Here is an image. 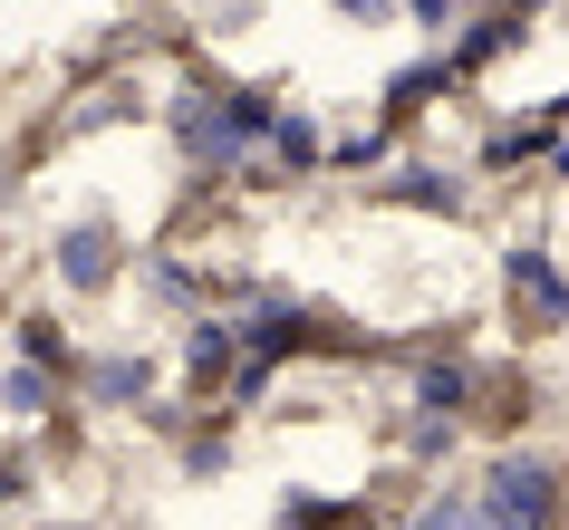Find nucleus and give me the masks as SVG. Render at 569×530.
<instances>
[{"label": "nucleus", "instance_id": "obj_13", "mask_svg": "<svg viewBox=\"0 0 569 530\" xmlns=\"http://www.w3.org/2000/svg\"><path fill=\"white\" fill-rule=\"evenodd\" d=\"M473 10H482V0H396V20H406V30L425 39V49H445V39L463 30Z\"/></svg>", "mask_w": 569, "mask_h": 530}, {"label": "nucleus", "instance_id": "obj_11", "mask_svg": "<svg viewBox=\"0 0 569 530\" xmlns=\"http://www.w3.org/2000/svg\"><path fill=\"white\" fill-rule=\"evenodd\" d=\"M0 414H10V424H59V414H68V386L49 377V367L0 357Z\"/></svg>", "mask_w": 569, "mask_h": 530}, {"label": "nucleus", "instance_id": "obj_7", "mask_svg": "<svg viewBox=\"0 0 569 530\" xmlns=\"http://www.w3.org/2000/svg\"><path fill=\"white\" fill-rule=\"evenodd\" d=\"M329 174V117L309 97H280V117L261 136V164H251V193H309Z\"/></svg>", "mask_w": 569, "mask_h": 530}, {"label": "nucleus", "instance_id": "obj_15", "mask_svg": "<svg viewBox=\"0 0 569 530\" xmlns=\"http://www.w3.org/2000/svg\"><path fill=\"white\" fill-rule=\"evenodd\" d=\"M540 183L569 193V126H550V146H540Z\"/></svg>", "mask_w": 569, "mask_h": 530}, {"label": "nucleus", "instance_id": "obj_6", "mask_svg": "<svg viewBox=\"0 0 569 530\" xmlns=\"http://www.w3.org/2000/svg\"><path fill=\"white\" fill-rule=\"evenodd\" d=\"M531 39H540V20H531V10H511V0H482V10L445 39V49H435V59H445V78H453V88L473 97V88H492V78H502V68L521 59V49H531Z\"/></svg>", "mask_w": 569, "mask_h": 530}, {"label": "nucleus", "instance_id": "obj_10", "mask_svg": "<svg viewBox=\"0 0 569 530\" xmlns=\"http://www.w3.org/2000/svg\"><path fill=\"white\" fill-rule=\"evenodd\" d=\"M78 348H88V338H78L59 309H20V319H10V357H20V367H49L59 386H68V367H78Z\"/></svg>", "mask_w": 569, "mask_h": 530}, {"label": "nucleus", "instance_id": "obj_3", "mask_svg": "<svg viewBox=\"0 0 569 530\" xmlns=\"http://www.w3.org/2000/svg\"><path fill=\"white\" fill-rule=\"evenodd\" d=\"M492 309H502L511 348H560L569 338V251L550 241V222H521L492 251Z\"/></svg>", "mask_w": 569, "mask_h": 530}, {"label": "nucleus", "instance_id": "obj_14", "mask_svg": "<svg viewBox=\"0 0 569 530\" xmlns=\"http://www.w3.org/2000/svg\"><path fill=\"white\" fill-rule=\"evenodd\" d=\"M319 10H338L348 30H387V20H396V0H319Z\"/></svg>", "mask_w": 569, "mask_h": 530}, {"label": "nucleus", "instance_id": "obj_1", "mask_svg": "<svg viewBox=\"0 0 569 530\" xmlns=\"http://www.w3.org/2000/svg\"><path fill=\"white\" fill-rule=\"evenodd\" d=\"M280 97L290 88H270V78H241V68H222V59H193L164 78V97H154V126H164V146H174V164H183V183L193 193H241L251 183V164H261V136H270V117H280Z\"/></svg>", "mask_w": 569, "mask_h": 530}, {"label": "nucleus", "instance_id": "obj_9", "mask_svg": "<svg viewBox=\"0 0 569 530\" xmlns=\"http://www.w3.org/2000/svg\"><path fill=\"white\" fill-rule=\"evenodd\" d=\"M453 78H445V59H435V49H416V59L406 68H387V88H377V117L396 126V136H416L425 117H435V107H453Z\"/></svg>", "mask_w": 569, "mask_h": 530}, {"label": "nucleus", "instance_id": "obj_16", "mask_svg": "<svg viewBox=\"0 0 569 530\" xmlns=\"http://www.w3.org/2000/svg\"><path fill=\"white\" fill-rule=\"evenodd\" d=\"M550 20H560V30H569V0H550Z\"/></svg>", "mask_w": 569, "mask_h": 530}, {"label": "nucleus", "instance_id": "obj_8", "mask_svg": "<svg viewBox=\"0 0 569 530\" xmlns=\"http://www.w3.org/2000/svg\"><path fill=\"white\" fill-rule=\"evenodd\" d=\"M146 117H154L146 68H107V78H88L59 117L39 126V146H88V136H117V126H146Z\"/></svg>", "mask_w": 569, "mask_h": 530}, {"label": "nucleus", "instance_id": "obj_4", "mask_svg": "<svg viewBox=\"0 0 569 530\" xmlns=\"http://www.w3.org/2000/svg\"><path fill=\"white\" fill-rule=\"evenodd\" d=\"M367 203L377 212H406V222H482L492 183L445 146H396L377 174H367Z\"/></svg>", "mask_w": 569, "mask_h": 530}, {"label": "nucleus", "instance_id": "obj_17", "mask_svg": "<svg viewBox=\"0 0 569 530\" xmlns=\"http://www.w3.org/2000/svg\"><path fill=\"white\" fill-rule=\"evenodd\" d=\"M39 530H78V521H39Z\"/></svg>", "mask_w": 569, "mask_h": 530}, {"label": "nucleus", "instance_id": "obj_5", "mask_svg": "<svg viewBox=\"0 0 569 530\" xmlns=\"http://www.w3.org/2000/svg\"><path fill=\"white\" fill-rule=\"evenodd\" d=\"M164 396V348L154 338H88L68 367V406L78 414H146Z\"/></svg>", "mask_w": 569, "mask_h": 530}, {"label": "nucleus", "instance_id": "obj_2", "mask_svg": "<svg viewBox=\"0 0 569 530\" xmlns=\"http://www.w3.org/2000/svg\"><path fill=\"white\" fill-rule=\"evenodd\" d=\"M126 270H136V232H126L117 203H68L49 232H39V280L49 299L68 309H107L126 290Z\"/></svg>", "mask_w": 569, "mask_h": 530}, {"label": "nucleus", "instance_id": "obj_12", "mask_svg": "<svg viewBox=\"0 0 569 530\" xmlns=\"http://www.w3.org/2000/svg\"><path fill=\"white\" fill-rule=\"evenodd\" d=\"M396 530H473V501H463V472H445V482H425L406 511H396Z\"/></svg>", "mask_w": 569, "mask_h": 530}]
</instances>
